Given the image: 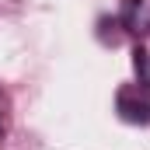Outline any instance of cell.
<instances>
[{
	"mask_svg": "<svg viewBox=\"0 0 150 150\" xmlns=\"http://www.w3.org/2000/svg\"><path fill=\"white\" fill-rule=\"evenodd\" d=\"M0 136H4V115H0Z\"/></svg>",
	"mask_w": 150,
	"mask_h": 150,
	"instance_id": "5b68a950",
	"label": "cell"
},
{
	"mask_svg": "<svg viewBox=\"0 0 150 150\" xmlns=\"http://www.w3.org/2000/svg\"><path fill=\"white\" fill-rule=\"evenodd\" d=\"M119 25L133 35H147L150 32V0H122Z\"/></svg>",
	"mask_w": 150,
	"mask_h": 150,
	"instance_id": "7a4b0ae2",
	"label": "cell"
},
{
	"mask_svg": "<svg viewBox=\"0 0 150 150\" xmlns=\"http://www.w3.org/2000/svg\"><path fill=\"white\" fill-rule=\"evenodd\" d=\"M21 0H0V11H11V7H18Z\"/></svg>",
	"mask_w": 150,
	"mask_h": 150,
	"instance_id": "277c9868",
	"label": "cell"
},
{
	"mask_svg": "<svg viewBox=\"0 0 150 150\" xmlns=\"http://www.w3.org/2000/svg\"><path fill=\"white\" fill-rule=\"evenodd\" d=\"M115 112H119L122 122L147 126V122H150V91L140 87V84L119 87V94H115Z\"/></svg>",
	"mask_w": 150,
	"mask_h": 150,
	"instance_id": "6da1fadb",
	"label": "cell"
},
{
	"mask_svg": "<svg viewBox=\"0 0 150 150\" xmlns=\"http://www.w3.org/2000/svg\"><path fill=\"white\" fill-rule=\"evenodd\" d=\"M133 67H136V74H140V87L150 91V52L147 49H136V52H133Z\"/></svg>",
	"mask_w": 150,
	"mask_h": 150,
	"instance_id": "3957f363",
	"label": "cell"
}]
</instances>
